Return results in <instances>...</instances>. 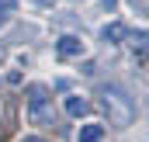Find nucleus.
<instances>
[{
  "label": "nucleus",
  "mask_w": 149,
  "mask_h": 142,
  "mask_svg": "<svg viewBox=\"0 0 149 142\" xmlns=\"http://www.w3.org/2000/svg\"><path fill=\"white\" fill-rule=\"evenodd\" d=\"M101 139H104V125H97V121L80 125V132H76V142H101Z\"/></svg>",
  "instance_id": "39448f33"
},
{
  "label": "nucleus",
  "mask_w": 149,
  "mask_h": 142,
  "mask_svg": "<svg viewBox=\"0 0 149 142\" xmlns=\"http://www.w3.org/2000/svg\"><path fill=\"white\" fill-rule=\"evenodd\" d=\"M101 38H104L108 45H118V42L125 38V28H121L118 21H111V24H104V31H101Z\"/></svg>",
  "instance_id": "423d86ee"
},
{
  "label": "nucleus",
  "mask_w": 149,
  "mask_h": 142,
  "mask_svg": "<svg viewBox=\"0 0 149 142\" xmlns=\"http://www.w3.org/2000/svg\"><path fill=\"white\" fill-rule=\"evenodd\" d=\"M56 56L59 59H80V56H87V42L80 35H59L56 38Z\"/></svg>",
  "instance_id": "7ed1b4c3"
},
{
  "label": "nucleus",
  "mask_w": 149,
  "mask_h": 142,
  "mask_svg": "<svg viewBox=\"0 0 149 142\" xmlns=\"http://www.w3.org/2000/svg\"><path fill=\"white\" fill-rule=\"evenodd\" d=\"M128 7H132V10H139V14H142V10H146V0H128Z\"/></svg>",
  "instance_id": "6e6552de"
},
{
  "label": "nucleus",
  "mask_w": 149,
  "mask_h": 142,
  "mask_svg": "<svg viewBox=\"0 0 149 142\" xmlns=\"http://www.w3.org/2000/svg\"><path fill=\"white\" fill-rule=\"evenodd\" d=\"M104 7H108V10H111V7H114V0H104Z\"/></svg>",
  "instance_id": "9d476101"
},
{
  "label": "nucleus",
  "mask_w": 149,
  "mask_h": 142,
  "mask_svg": "<svg viewBox=\"0 0 149 142\" xmlns=\"http://www.w3.org/2000/svg\"><path fill=\"white\" fill-rule=\"evenodd\" d=\"M104 111H108V121L125 128L132 118H135V101L121 90V87H104Z\"/></svg>",
  "instance_id": "f257e3e1"
},
{
  "label": "nucleus",
  "mask_w": 149,
  "mask_h": 142,
  "mask_svg": "<svg viewBox=\"0 0 149 142\" xmlns=\"http://www.w3.org/2000/svg\"><path fill=\"white\" fill-rule=\"evenodd\" d=\"M14 7H17V0H0V28L10 21V14H14Z\"/></svg>",
  "instance_id": "0eeeda50"
},
{
  "label": "nucleus",
  "mask_w": 149,
  "mask_h": 142,
  "mask_svg": "<svg viewBox=\"0 0 149 142\" xmlns=\"http://www.w3.org/2000/svg\"><path fill=\"white\" fill-rule=\"evenodd\" d=\"M21 142H49V139H42V135H24Z\"/></svg>",
  "instance_id": "1a4fd4ad"
},
{
  "label": "nucleus",
  "mask_w": 149,
  "mask_h": 142,
  "mask_svg": "<svg viewBox=\"0 0 149 142\" xmlns=\"http://www.w3.org/2000/svg\"><path fill=\"white\" fill-rule=\"evenodd\" d=\"M63 107H66V114H70V118H83V114H90V101H87L83 94H66Z\"/></svg>",
  "instance_id": "20e7f679"
},
{
  "label": "nucleus",
  "mask_w": 149,
  "mask_h": 142,
  "mask_svg": "<svg viewBox=\"0 0 149 142\" xmlns=\"http://www.w3.org/2000/svg\"><path fill=\"white\" fill-rule=\"evenodd\" d=\"M24 94H28V104H24V114H28V121H31V125H52L56 111H52V97H49L45 83H31Z\"/></svg>",
  "instance_id": "f03ea898"
}]
</instances>
